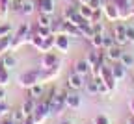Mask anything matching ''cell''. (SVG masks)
<instances>
[{
    "instance_id": "obj_1",
    "label": "cell",
    "mask_w": 134,
    "mask_h": 124,
    "mask_svg": "<svg viewBox=\"0 0 134 124\" xmlns=\"http://www.w3.org/2000/svg\"><path fill=\"white\" fill-rule=\"evenodd\" d=\"M39 78H41V69H32V70H26L19 76V85L28 89V87L39 83Z\"/></svg>"
},
{
    "instance_id": "obj_2",
    "label": "cell",
    "mask_w": 134,
    "mask_h": 124,
    "mask_svg": "<svg viewBox=\"0 0 134 124\" xmlns=\"http://www.w3.org/2000/svg\"><path fill=\"white\" fill-rule=\"evenodd\" d=\"M65 98H67V91H56L52 95L50 104H48L50 106V113H54V115L62 113V109L67 108V106H65Z\"/></svg>"
},
{
    "instance_id": "obj_3",
    "label": "cell",
    "mask_w": 134,
    "mask_h": 124,
    "mask_svg": "<svg viewBox=\"0 0 134 124\" xmlns=\"http://www.w3.org/2000/svg\"><path fill=\"white\" fill-rule=\"evenodd\" d=\"M112 35H114V41H115V45L125 46V45L129 43V39H127V24H123V22H117V24L114 26Z\"/></svg>"
},
{
    "instance_id": "obj_4",
    "label": "cell",
    "mask_w": 134,
    "mask_h": 124,
    "mask_svg": "<svg viewBox=\"0 0 134 124\" xmlns=\"http://www.w3.org/2000/svg\"><path fill=\"white\" fill-rule=\"evenodd\" d=\"M56 67H60V58L54 52H45L41 58V69L48 70V69H56Z\"/></svg>"
},
{
    "instance_id": "obj_5",
    "label": "cell",
    "mask_w": 134,
    "mask_h": 124,
    "mask_svg": "<svg viewBox=\"0 0 134 124\" xmlns=\"http://www.w3.org/2000/svg\"><path fill=\"white\" fill-rule=\"evenodd\" d=\"M48 115H50V106H48V102H45V100L37 102L36 111H34V119H36V122H37V124L43 122Z\"/></svg>"
},
{
    "instance_id": "obj_6",
    "label": "cell",
    "mask_w": 134,
    "mask_h": 124,
    "mask_svg": "<svg viewBox=\"0 0 134 124\" xmlns=\"http://www.w3.org/2000/svg\"><path fill=\"white\" fill-rule=\"evenodd\" d=\"M97 78H100L106 85H108V89H110V93L115 89V83H117V80L114 78V74H112V70H110V67H104L103 65V69H100V74L97 76Z\"/></svg>"
},
{
    "instance_id": "obj_7",
    "label": "cell",
    "mask_w": 134,
    "mask_h": 124,
    "mask_svg": "<svg viewBox=\"0 0 134 124\" xmlns=\"http://www.w3.org/2000/svg\"><path fill=\"white\" fill-rule=\"evenodd\" d=\"M54 48L62 54H65L67 50H69V35L65 33H56L54 35Z\"/></svg>"
},
{
    "instance_id": "obj_8",
    "label": "cell",
    "mask_w": 134,
    "mask_h": 124,
    "mask_svg": "<svg viewBox=\"0 0 134 124\" xmlns=\"http://www.w3.org/2000/svg\"><path fill=\"white\" fill-rule=\"evenodd\" d=\"M67 87L73 91H80L84 87V76H80L78 72H71L69 78H67Z\"/></svg>"
},
{
    "instance_id": "obj_9",
    "label": "cell",
    "mask_w": 134,
    "mask_h": 124,
    "mask_svg": "<svg viewBox=\"0 0 134 124\" xmlns=\"http://www.w3.org/2000/svg\"><path fill=\"white\" fill-rule=\"evenodd\" d=\"M103 13H104V17L108 21H119V9H117V6L112 4V2H106L103 6Z\"/></svg>"
},
{
    "instance_id": "obj_10",
    "label": "cell",
    "mask_w": 134,
    "mask_h": 124,
    "mask_svg": "<svg viewBox=\"0 0 134 124\" xmlns=\"http://www.w3.org/2000/svg\"><path fill=\"white\" fill-rule=\"evenodd\" d=\"M110 70H112V74H114V78L119 82V80H123L125 78V74H127V67L121 63V61H115L112 67H110Z\"/></svg>"
},
{
    "instance_id": "obj_11",
    "label": "cell",
    "mask_w": 134,
    "mask_h": 124,
    "mask_svg": "<svg viewBox=\"0 0 134 124\" xmlns=\"http://www.w3.org/2000/svg\"><path fill=\"white\" fill-rule=\"evenodd\" d=\"M80 102H82V98H80L78 93H67L65 106H67L69 109H76V108H80Z\"/></svg>"
},
{
    "instance_id": "obj_12",
    "label": "cell",
    "mask_w": 134,
    "mask_h": 124,
    "mask_svg": "<svg viewBox=\"0 0 134 124\" xmlns=\"http://www.w3.org/2000/svg\"><path fill=\"white\" fill-rule=\"evenodd\" d=\"M121 54H123V52H121V46L119 45H112L110 48H106V58L110 61H114V63L121 59Z\"/></svg>"
},
{
    "instance_id": "obj_13",
    "label": "cell",
    "mask_w": 134,
    "mask_h": 124,
    "mask_svg": "<svg viewBox=\"0 0 134 124\" xmlns=\"http://www.w3.org/2000/svg\"><path fill=\"white\" fill-rule=\"evenodd\" d=\"M75 72H78L80 76H86L88 72H91V65L88 63V59H78L75 63Z\"/></svg>"
},
{
    "instance_id": "obj_14",
    "label": "cell",
    "mask_w": 134,
    "mask_h": 124,
    "mask_svg": "<svg viewBox=\"0 0 134 124\" xmlns=\"http://www.w3.org/2000/svg\"><path fill=\"white\" fill-rule=\"evenodd\" d=\"M36 106H37V100L36 98H32V96H28L26 100H24V104H23V111H24V115H34V111H36Z\"/></svg>"
},
{
    "instance_id": "obj_15",
    "label": "cell",
    "mask_w": 134,
    "mask_h": 124,
    "mask_svg": "<svg viewBox=\"0 0 134 124\" xmlns=\"http://www.w3.org/2000/svg\"><path fill=\"white\" fill-rule=\"evenodd\" d=\"M37 6H39V13L52 15V11H54V0H39Z\"/></svg>"
},
{
    "instance_id": "obj_16",
    "label": "cell",
    "mask_w": 134,
    "mask_h": 124,
    "mask_svg": "<svg viewBox=\"0 0 134 124\" xmlns=\"http://www.w3.org/2000/svg\"><path fill=\"white\" fill-rule=\"evenodd\" d=\"M11 43H13V37H11V35L0 37V56H4L6 52H9V50H11Z\"/></svg>"
},
{
    "instance_id": "obj_17",
    "label": "cell",
    "mask_w": 134,
    "mask_h": 124,
    "mask_svg": "<svg viewBox=\"0 0 134 124\" xmlns=\"http://www.w3.org/2000/svg\"><path fill=\"white\" fill-rule=\"evenodd\" d=\"M28 96L36 98V100H39V98L43 96V83H36V85L28 87Z\"/></svg>"
},
{
    "instance_id": "obj_18",
    "label": "cell",
    "mask_w": 134,
    "mask_h": 124,
    "mask_svg": "<svg viewBox=\"0 0 134 124\" xmlns=\"http://www.w3.org/2000/svg\"><path fill=\"white\" fill-rule=\"evenodd\" d=\"M54 48V33L52 35H48V37H43V43H41V48H39V52H50Z\"/></svg>"
},
{
    "instance_id": "obj_19",
    "label": "cell",
    "mask_w": 134,
    "mask_h": 124,
    "mask_svg": "<svg viewBox=\"0 0 134 124\" xmlns=\"http://www.w3.org/2000/svg\"><path fill=\"white\" fill-rule=\"evenodd\" d=\"M2 65L9 70V69H13V67H17V59H15V56L11 54V52H6V54L2 56Z\"/></svg>"
},
{
    "instance_id": "obj_20",
    "label": "cell",
    "mask_w": 134,
    "mask_h": 124,
    "mask_svg": "<svg viewBox=\"0 0 134 124\" xmlns=\"http://www.w3.org/2000/svg\"><path fill=\"white\" fill-rule=\"evenodd\" d=\"M76 9H78V13L84 17V19H88V21L91 19V15H93V8H90L88 4H78V8H76Z\"/></svg>"
},
{
    "instance_id": "obj_21",
    "label": "cell",
    "mask_w": 134,
    "mask_h": 124,
    "mask_svg": "<svg viewBox=\"0 0 134 124\" xmlns=\"http://www.w3.org/2000/svg\"><path fill=\"white\" fill-rule=\"evenodd\" d=\"M37 26H52V19H50V15L48 13H39L37 17Z\"/></svg>"
},
{
    "instance_id": "obj_22",
    "label": "cell",
    "mask_w": 134,
    "mask_h": 124,
    "mask_svg": "<svg viewBox=\"0 0 134 124\" xmlns=\"http://www.w3.org/2000/svg\"><path fill=\"white\" fill-rule=\"evenodd\" d=\"M86 89H88L90 95H99V83H97L95 78H91L90 82H86Z\"/></svg>"
},
{
    "instance_id": "obj_23",
    "label": "cell",
    "mask_w": 134,
    "mask_h": 124,
    "mask_svg": "<svg viewBox=\"0 0 134 124\" xmlns=\"http://www.w3.org/2000/svg\"><path fill=\"white\" fill-rule=\"evenodd\" d=\"M9 11V0H0V19H6Z\"/></svg>"
},
{
    "instance_id": "obj_24",
    "label": "cell",
    "mask_w": 134,
    "mask_h": 124,
    "mask_svg": "<svg viewBox=\"0 0 134 124\" xmlns=\"http://www.w3.org/2000/svg\"><path fill=\"white\" fill-rule=\"evenodd\" d=\"M23 2L24 0H9V9L15 13H21L23 11Z\"/></svg>"
},
{
    "instance_id": "obj_25",
    "label": "cell",
    "mask_w": 134,
    "mask_h": 124,
    "mask_svg": "<svg viewBox=\"0 0 134 124\" xmlns=\"http://www.w3.org/2000/svg\"><path fill=\"white\" fill-rule=\"evenodd\" d=\"M34 9H36V4L30 2V0H26V2H23V11H21V13H24V15H32Z\"/></svg>"
},
{
    "instance_id": "obj_26",
    "label": "cell",
    "mask_w": 134,
    "mask_h": 124,
    "mask_svg": "<svg viewBox=\"0 0 134 124\" xmlns=\"http://www.w3.org/2000/svg\"><path fill=\"white\" fill-rule=\"evenodd\" d=\"M119 61H121V63H123L127 69L134 65V58H132L130 54H127V52H123V54H121V59H119Z\"/></svg>"
},
{
    "instance_id": "obj_27",
    "label": "cell",
    "mask_w": 134,
    "mask_h": 124,
    "mask_svg": "<svg viewBox=\"0 0 134 124\" xmlns=\"http://www.w3.org/2000/svg\"><path fill=\"white\" fill-rule=\"evenodd\" d=\"M90 41H91L93 48H103V33H95Z\"/></svg>"
},
{
    "instance_id": "obj_28",
    "label": "cell",
    "mask_w": 134,
    "mask_h": 124,
    "mask_svg": "<svg viewBox=\"0 0 134 124\" xmlns=\"http://www.w3.org/2000/svg\"><path fill=\"white\" fill-rule=\"evenodd\" d=\"M36 33L39 35V37H48V35H52V30H50L48 26H37Z\"/></svg>"
},
{
    "instance_id": "obj_29",
    "label": "cell",
    "mask_w": 134,
    "mask_h": 124,
    "mask_svg": "<svg viewBox=\"0 0 134 124\" xmlns=\"http://www.w3.org/2000/svg\"><path fill=\"white\" fill-rule=\"evenodd\" d=\"M112 45H115V41H114V35L103 33V48H110Z\"/></svg>"
},
{
    "instance_id": "obj_30",
    "label": "cell",
    "mask_w": 134,
    "mask_h": 124,
    "mask_svg": "<svg viewBox=\"0 0 134 124\" xmlns=\"http://www.w3.org/2000/svg\"><path fill=\"white\" fill-rule=\"evenodd\" d=\"M11 117H13V120H15L17 124H21V122L24 120V117H26V115H24V111H23V109H17V111H11Z\"/></svg>"
},
{
    "instance_id": "obj_31",
    "label": "cell",
    "mask_w": 134,
    "mask_h": 124,
    "mask_svg": "<svg viewBox=\"0 0 134 124\" xmlns=\"http://www.w3.org/2000/svg\"><path fill=\"white\" fill-rule=\"evenodd\" d=\"M8 83H9V72H8V69H4L2 72H0V85L6 87Z\"/></svg>"
},
{
    "instance_id": "obj_32",
    "label": "cell",
    "mask_w": 134,
    "mask_h": 124,
    "mask_svg": "<svg viewBox=\"0 0 134 124\" xmlns=\"http://www.w3.org/2000/svg\"><path fill=\"white\" fill-rule=\"evenodd\" d=\"M93 124H110V119L106 115H97L93 119Z\"/></svg>"
},
{
    "instance_id": "obj_33",
    "label": "cell",
    "mask_w": 134,
    "mask_h": 124,
    "mask_svg": "<svg viewBox=\"0 0 134 124\" xmlns=\"http://www.w3.org/2000/svg\"><path fill=\"white\" fill-rule=\"evenodd\" d=\"M100 17H103V11H100V9H93V15H91V19H90V22H91V24L99 22V21H100Z\"/></svg>"
},
{
    "instance_id": "obj_34",
    "label": "cell",
    "mask_w": 134,
    "mask_h": 124,
    "mask_svg": "<svg viewBox=\"0 0 134 124\" xmlns=\"http://www.w3.org/2000/svg\"><path fill=\"white\" fill-rule=\"evenodd\" d=\"M9 111H11V109H9V106H8L6 102H0V119H2V117H6Z\"/></svg>"
},
{
    "instance_id": "obj_35",
    "label": "cell",
    "mask_w": 134,
    "mask_h": 124,
    "mask_svg": "<svg viewBox=\"0 0 134 124\" xmlns=\"http://www.w3.org/2000/svg\"><path fill=\"white\" fill-rule=\"evenodd\" d=\"M9 32H11V26H9V24H0V37L9 35Z\"/></svg>"
},
{
    "instance_id": "obj_36",
    "label": "cell",
    "mask_w": 134,
    "mask_h": 124,
    "mask_svg": "<svg viewBox=\"0 0 134 124\" xmlns=\"http://www.w3.org/2000/svg\"><path fill=\"white\" fill-rule=\"evenodd\" d=\"M127 39L129 43H134V26H127Z\"/></svg>"
},
{
    "instance_id": "obj_37",
    "label": "cell",
    "mask_w": 134,
    "mask_h": 124,
    "mask_svg": "<svg viewBox=\"0 0 134 124\" xmlns=\"http://www.w3.org/2000/svg\"><path fill=\"white\" fill-rule=\"evenodd\" d=\"M91 26H93V32H95V33H104L103 22H95V24H91Z\"/></svg>"
},
{
    "instance_id": "obj_38",
    "label": "cell",
    "mask_w": 134,
    "mask_h": 124,
    "mask_svg": "<svg viewBox=\"0 0 134 124\" xmlns=\"http://www.w3.org/2000/svg\"><path fill=\"white\" fill-rule=\"evenodd\" d=\"M2 124H17V122L13 120V117H11V113H8L6 117H2Z\"/></svg>"
},
{
    "instance_id": "obj_39",
    "label": "cell",
    "mask_w": 134,
    "mask_h": 124,
    "mask_svg": "<svg viewBox=\"0 0 134 124\" xmlns=\"http://www.w3.org/2000/svg\"><path fill=\"white\" fill-rule=\"evenodd\" d=\"M21 124H37V122H36V119H34V115H26Z\"/></svg>"
},
{
    "instance_id": "obj_40",
    "label": "cell",
    "mask_w": 134,
    "mask_h": 124,
    "mask_svg": "<svg viewBox=\"0 0 134 124\" xmlns=\"http://www.w3.org/2000/svg\"><path fill=\"white\" fill-rule=\"evenodd\" d=\"M6 100V91H4V87L0 85V102H4Z\"/></svg>"
},
{
    "instance_id": "obj_41",
    "label": "cell",
    "mask_w": 134,
    "mask_h": 124,
    "mask_svg": "<svg viewBox=\"0 0 134 124\" xmlns=\"http://www.w3.org/2000/svg\"><path fill=\"white\" fill-rule=\"evenodd\" d=\"M129 109H130V113L134 115V98H132V100L129 102Z\"/></svg>"
},
{
    "instance_id": "obj_42",
    "label": "cell",
    "mask_w": 134,
    "mask_h": 124,
    "mask_svg": "<svg viewBox=\"0 0 134 124\" xmlns=\"http://www.w3.org/2000/svg\"><path fill=\"white\" fill-rule=\"evenodd\" d=\"M127 124H134V115H130V117L127 119Z\"/></svg>"
},
{
    "instance_id": "obj_43",
    "label": "cell",
    "mask_w": 134,
    "mask_h": 124,
    "mask_svg": "<svg viewBox=\"0 0 134 124\" xmlns=\"http://www.w3.org/2000/svg\"><path fill=\"white\" fill-rule=\"evenodd\" d=\"M78 2H80V4H88V6H90V2H91V0H78Z\"/></svg>"
},
{
    "instance_id": "obj_44",
    "label": "cell",
    "mask_w": 134,
    "mask_h": 124,
    "mask_svg": "<svg viewBox=\"0 0 134 124\" xmlns=\"http://www.w3.org/2000/svg\"><path fill=\"white\" fill-rule=\"evenodd\" d=\"M4 69H6V67L2 65V59H0V72H2V70H4Z\"/></svg>"
},
{
    "instance_id": "obj_45",
    "label": "cell",
    "mask_w": 134,
    "mask_h": 124,
    "mask_svg": "<svg viewBox=\"0 0 134 124\" xmlns=\"http://www.w3.org/2000/svg\"><path fill=\"white\" fill-rule=\"evenodd\" d=\"M62 124H71V120H63V122H62Z\"/></svg>"
}]
</instances>
